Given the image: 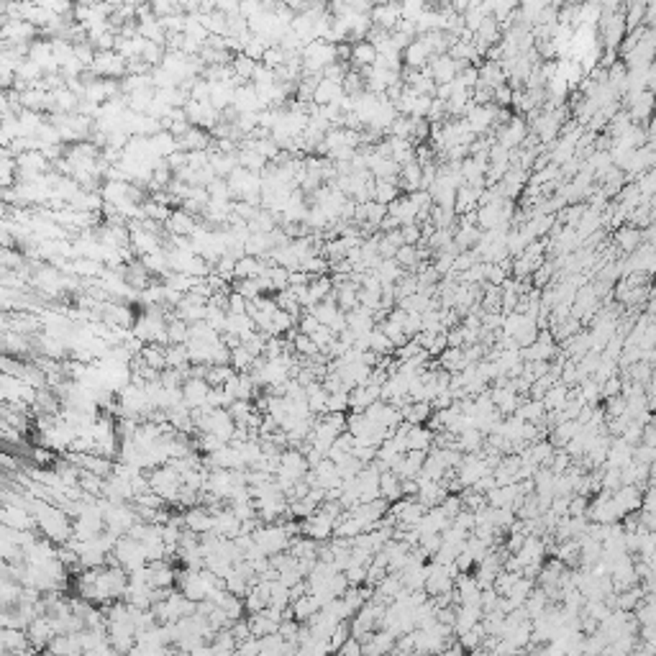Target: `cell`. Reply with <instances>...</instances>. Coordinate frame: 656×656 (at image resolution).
Wrapping results in <instances>:
<instances>
[{
    "mask_svg": "<svg viewBox=\"0 0 656 656\" xmlns=\"http://www.w3.org/2000/svg\"><path fill=\"white\" fill-rule=\"evenodd\" d=\"M454 472H456V482L462 485V490H467V487H474L485 474H492V464L482 454H467L462 456V462H459V467H456Z\"/></svg>",
    "mask_w": 656,
    "mask_h": 656,
    "instance_id": "6da1fadb",
    "label": "cell"
},
{
    "mask_svg": "<svg viewBox=\"0 0 656 656\" xmlns=\"http://www.w3.org/2000/svg\"><path fill=\"white\" fill-rule=\"evenodd\" d=\"M464 67H469V64H464V62H454V59L449 57V54H436V57L429 59L426 72L431 75L433 85H449L456 75H459V72H462Z\"/></svg>",
    "mask_w": 656,
    "mask_h": 656,
    "instance_id": "7a4b0ae2",
    "label": "cell"
},
{
    "mask_svg": "<svg viewBox=\"0 0 656 656\" xmlns=\"http://www.w3.org/2000/svg\"><path fill=\"white\" fill-rule=\"evenodd\" d=\"M526 136H528V123H526V118L510 116V121L497 131L495 144H500V146L508 149V152H515V149H521V144L526 141Z\"/></svg>",
    "mask_w": 656,
    "mask_h": 656,
    "instance_id": "3957f363",
    "label": "cell"
},
{
    "mask_svg": "<svg viewBox=\"0 0 656 656\" xmlns=\"http://www.w3.org/2000/svg\"><path fill=\"white\" fill-rule=\"evenodd\" d=\"M556 344L549 331H541L536 341L526 349H521V359L523 362H551V356H556Z\"/></svg>",
    "mask_w": 656,
    "mask_h": 656,
    "instance_id": "277c9868",
    "label": "cell"
},
{
    "mask_svg": "<svg viewBox=\"0 0 656 656\" xmlns=\"http://www.w3.org/2000/svg\"><path fill=\"white\" fill-rule=\"evenodd\" d=\"M546 554H549V546L544 536H528V539L523 541V546L515 551V556H518V562H521L523 567H541L544 559H546Z\"/></svg>",
    "mask_w": 656,
    "mask_h": 656,
    "instance_id": "5b68a950",
    "label": "cell"
},
{
    "mask_svg": "<svg viewBox=\"0 0 656 656\" xmlns=\"http://www.w3.org/2000/svg\"><path fill=\"white\" fill-rule=\"evenodd\" d=\"M395 641L397 636H392L390 631H374L370 633L367 639L362 641V656H387L395 651Z\"/></svg>",
    "mask_w": 656,
    "mask_h": 656,
    "instance_id": "8992f818",
    "label": "cell"
},
{
    "mask_svg": "<svg viewBox=\"0 0 656 656\" xmlns=\"http://www.w3.org/2000/svg\"><path fill=\"white\" fill-rule=\"evenodd\" d=\"M454 598L456 605H480L482 589L472 574H459L454 580Z\"/></svg>",
    "mask_w": 656,
    "mask_h": 656,
    "instance_id": "52a82bcc",
    "label": "cell"
},
{
    "mask_svg": "<svg viewBox=\"0 0 656 656\" xmlns=\"http://www.w3.org/2000/svg\"><path fill=\"white\" fill-rule=\"evenodd\" d=\"M387 216L400 221V228L411 226V223H418V205L413 202L411 195H397L395 200L387 205Z\"/></svg>",
    "mask_w": 656,
    "mask_h": 656,
    "instance_id": "ba28073f",
    "label": "cell"
},
{
    "mask_svg": "<svg viewBox=\"0 0 656 656\" xmlns=\"http://www.w3.org/2000/svg\"><path fill=\"white\" fill-rule=\"evenodd\" d=\"M379 400V387L377 385H359L349 390V411L352 413H364L372 403Z\"/></svg>",
    "mask_w": 656,
    "mask_h": 656,
    "instance_id": "9c48e42d",
    "label": "cell"
},
{
    "mask_svg": "<svg viewBox=\"0 0 656 656\" xmlns=\"http://www.w3.org/2000/svg\"><path fill=\"white\" fill-rule=\"evenodd\" d=\"M633 462V446L628 441H623L621 436L610 438V446H607V456L605 464L607 467H615V469H623Z\"/></svg>",
    "mask_w": 656,
    "mask_h": 656,
    "instance_id": "30bf717a",
    "label": "cell"
},
{
    "mask_svg": "<svg viewBox=\"0 0 656 656\" xmlns=\"http://www.w3.org/2000/svg\"><path fill=\"white\" fill-rule=\"evenodd\" d=\"M208 392H211V385L202 377H190L182 385V400H185L187 408H202Z\"/></svg>",
    "mask_w": 656,
    "mask_h": 656,
    "instance_id": "8fae6325",
    "label": "cell"
},
{
    "mask_svg": "<svg viewBox=\"0 0 656 656\" xmlns=\"http://www.w3.org/2000/svg\"><path fill=\"white\" fill-rule=\"evenodd\" d=\"M379 497H382L387 505L403 500V480L397 477L395 472H390V469L379 472Z\"/></svg>",
    "mask_w": 656,
    "mask_h": 656,
    "instance_id": "7c38bea8",
    "label": "cell"
},
{
    "mask_svg": "<svg viewBox=\"0 0 656 656\" xmlns=\"http://www.w3.org/2000/svg\"><path fill=\"white\" fill-rule=\"evenodd\" d=\"M431 444H433V431L405 423V449L408 451H429Z\"/></svg>",
    "mask_w": 656,
    "mask_h": 656,
    "instance_id": "4fadbf2b",
    "label": "cell"
},
{
    "mask_svg": "<svg viewBox=\"0 0 656 656\" xmlns=\"http://www.w3.org/2000/svg\"><path fill=\"white\" fill-rule=\"evenodd\" d=\"M397 182L408 190V195L418 193V190H423V167L418 164V162H405L403 167H400V175H397Z\"/></svg>",
    "mask_w": 656,
    "mask_h": 656,
    "instance_id": "5bb4252c",
    "label": "cell"
},
{
    "mask_svg": "<svg viewBox=\"0 0 656 656\" xmlns=\"http://www.w3.org/2000/svg\"><path fill=\"white\" fill-rule=\"evenodd\" d=\"M431 57H433V54L426 49V44H423L421 39H413L403 49V62L408 64V69H426Z\"/></svg>",
    "mask_w": 656,
    "mask_h": 656,
    "instance_id": "9a60e30c",
    "label": "cell"
},
{
    "mask_svg": "<svg viewBox=\"0 0 656 656\" xmlns=\"http://www.w3.org/2000/svg\"><path fill=\"white\" fill-rule=\"evenodd\" d=\"M341 98H344V87L338 83L323 80V77H320L316 90H313V103H316V105H331V103H338Z\"/></svg>",
    "mask_w": 656,
    "mask_h": 656,
    "instance_id": "2e32d148",
    "label": "cell"
},
{
    "mask_svg": "<svg viewBox=\"0 0 656 656\" xmlns=\"http://www.w3.org/2000/svg\"><path fill=\"white\" fill-rule=\"evenodd\" d=\"M477 85L487 87V90H495L500 85H508V80H505L503 69H500L497 62H485V64L477 67Z\"/></svg>",
    "mask_w": 656,
    "mask_h": 656,
    "instance_id": "e0dca14e",
    "label": "cell"
},
{
    "mask_svg": "<svg viewBox=\"0 0 656 656\" xmlns=\"http://www.w3.org/2000/svg\"><path fill=\"white\" fill-rule=\"evenodd\" d=\"M454 449L464 454H480L485 449V433H480L477 429L462 431L459 436H454Z\"/></svg>",
    "mask_w": 656,
    "mask_h": 656,
    "instance_id": "ac0fdd59",
    "label": "cell"
},
{
    "mask_svg": "<svg viewBox=\"0 0 656 656\" xmlns=\"http://www.w3.org/2000/svg\"><path fill=\"white\" fill-rule=\"evenodd\" d=\"M567 397H569V387L562 385V382H556V385H551L546 390V395L541 397V403H544V411L546 413H562L564 405H567Z\"/></svg>",
    "mask_w": 656,
    "mask_h": 656,
    "instance_id": "d6986e66",
    "label": "cell"
},
{
    "mask_svg": "<svg viewBox=\"0 0 656 656\" xmlns=\"http://www.w3.org/2000/svg\"><path fill=\"white\" fill-rule=\"evenodd\" d=\"M431 413H433L431 403H405L400 408L403 423H408V426H423L431 418Z\"/></svg>",
    "mask_w": 656,
    "mask_h": 656,
    "instance_id": "ffe728a7",
    "label": "cell"
},
{
    "mask_svg": "<svg viewBox=\"0 0 656 656\" xmlns=\"http://www.w3.org/2000/svg\"><path fill=\"white\" fill-rule=\"evenodd\" d=\"M615 244L621 246L625 254H633L641 246V228L628 226V223L621 228H615Z\"/></svg>",
    "mask_w": 656,
    "mask_h": 656,
    "instance_id": "44dd1931",
    "label": "cell"
},
{
    "mask_svg": "<svg viewBox=\"0 0 656 656\" xmlns=\"http://www.w3.org/2000/svg\"><path fill=\"white\" fill-rule=\"evenodd\" d=\"M354 62V67H359V69H364V67H372L374 64V59H377V49L372 46L367 39L364 42H356L352 46V57H349Z\"/></svg>",
    "mask_w": 656,
    "mask_h": 656,
    "instance_id": "7402d4cb",
    "label": "cell"
},
{
    "mask_svg": "<svg viewBox=\"0 0 656 656\" xmlns=\"http://www.w3.org/2000/svg\"><path fill=\"white\" fill-rule=\"evenodd\" d=\"M397 177L395 180H374V187H372V200L379 202V205H390V202L397 198Z\"/></svg>",
    "mask_w": 656,
    "mask_h": 656,
    "instance_id": "603a6c76",
    "label": "cell"
},
{
    "mask_svg": "<svg viewBox=\"0 0 656 656\" xmlns=\"http://www.w3.org/2000/svg\"><path fill=\"white\" fill-rule=\"evenodd\" d=\"M549 605H551V603H549V598L544 595V589L539 587V589H533L528 595V600L523 603V613L528 615V621H536V618H541V615L546 613Z\"/></svg>",
    "mask_w": 656,
    "mask_h": 656,
    "instance_id": "cb8c5ba5",
    "label": "cell"
},
{
    "mask_svg": "<svg viewBox=\"0 0 656 656\" xmlns=\"http://www.w3.org/2000/svg\"><path fill=\"white\" fill-rule=\"evenodd\" d=\"M438 359H441V367H444L449 374H459L462 370L469 367V362L464 359L462 349H444V352L438 354Z\"/></svg>",
    "mask_w": 656,
    "mask_h": 656,
    "instance_id": "d4e9b609",
    "label": "cell"
},
{
    "mask_svg": "<svg viewBox=\"0 0 656 656\" xmlns=\"http://www.w3.org/2000/svg\"><path fill=\"white\" fill-rule=\"evenodd\" d=\"M513 415H518L523 423H541L544 415H546V411H544V403H541V400H523Z\"/></svg>",
    "mask_w": 656,
    "mask_h": 656,
    "instance_id": "484cf974",
    "label": "cell"
},
{
    "mask_svg": "<svg viewBox=\"0 0 656 656\" xmlns=\"http://www.w3.org/2000/svg\"><path fill=\"white\" fill-rule=\"evenodd\" d=\"M367 352L377 354V356H385V354H392L395 352V346L390 344V338L379 331L377 326L370 331V336H367Z\"/></svg>",
    "mask_w": 656,
    "mask_h": 656,
    "instance_id": "4316f807",
    "label": "cell"
},
{
    "mask_svg": "<svg viewBox=\"0 0 656 656\" xmlns=\"http://www.w3.org/2000/svg\"><path fill=\"white\" fill-rule=\"evenodd\" d=\"M374 275H377V279L382 285H397V279L403 277V270L397 267L395 259H382L379 267L374 270Z\"/></svg>",
    "mask_w": 656,
    "mask_h": 656,
    "instance_id": "83f0119b",
    "label": "cell"
},
{
    "mask_svg": "<svg viewBox=\"0 0 656 656\" xmlns=\"http://www.w3.org/2000/svg\"><path fill=\"white\" fill-rule=\"evenodd\" d=\"M400 303V311H405V313H426V311H431L433 308V303H431V297H426L423 293H413V295H408V297H403V300H397Z\"/></svg>",
    "mask_w": 656,
    "mask_h": 656,
    "instance_id": "f1b7e54d",
    "label": "cell"
},
{
    "mask_svg": "<svg viewBox=\"0 0 656 656\" xmlns=\"http://www.w3.org/2000/svg\"><path fill=\"white\" fill-rule=\"evenodd\" d=\"M456 639H459V648H462V651H474V648H480L482 644H485V639H487V636H485L482 625L477 623L474 628H469V631L459 633Z\"/></svg>",
    "mask_w": 656,
    "mask_h": 656,
    "instance_id": "f546056e",
    "label": "cell"
},
{
    "mask_svg": "<svg viewBox=\"0 0 656 656\" xmlns=\"http://www.w3.org/2000/svg\"><path fill=\"white\" fill-rule=\"evenodd\" d=\"M169 228L175 231V234H193L195 231V223H193V218L187 216L185 211H177V213H172L169 216Z\"/></svg>",
    "mask_w": 656,
    "mask_h": 656,
    "instance_id": "4dcf8cb0",
    "label": "cell"
},
{
    "mask_svg": "<svg viewBox=\"0 0 656 656\" xmlns=\"http://www.w3.org/2000/svg\"><path fill=\"white\" fill-rule=\"evenodd\" d=\"M293 349L300 354V356H308V359L318 356V349H316V344H313L308 336H303V334H297V336L293 338Z\"/></svg>",
    "mask_w": 656,
    "mask_h": 656,
    "instance_id": "1f68e13d",
    "label": "cell"
},
{
    "mask_svg": "<svg viewBox=\"0 0 656 656\" xmlns=\"http://www.w3.org/2000/svg\"><path fill=\"white\" fill-rule=\"evenodd\" d=\"M349 636H352V633H349V623H338L336 628H334V633L328 636V648H331V654H336L338 646H341Z\"/></svg>",
    "mask_w": 656,
    "mask_h": 656,
    "instance_id": "d6a6232c",
    "label": "cell"
},
{
    "mask_svg": "<svg viewBox=\"0 0 656 656\" xmlns=\"http://www.w3.org/2000/svg\"><path fill=\"white\" fill-rule=\"evenodd\" d=\"M326 413H349V392H336V395H328Z\"/></svg>",
    "mask_w": 656,
    "mask_h": 656,
    "instance_id": "836d02e7",
    "label": "cell"
},
{
    "mask_svg": "<svg viewBox=\"0 0 656 656\" xmlns=\"http://www.w3.org/2000/svg\"><path fill=\"white\" fill-rule=\"evenodd\" d=\"M510 101H513V90H510L508 85H500V87L492 90V105H495V108H508Z\"/></svg>",
    "mask_w": 656,
    "mask_h": 656,
    "instance_id": "e575fe53",
    "label": "cell"
},
{
    "mask_svg": "<svg viewBox=\"0 0 656 656\" xmlns=\"http://www.w3.org/2000/svg\"><path fill=\"white\" fill-rule=\"evenodd\" d=\"M234 67H236V75H239V80H246V77H254V69H257V64H254L249 57H244V54H241V57H236Z\"/></svg>",
    "mask_w": 656,
    "mask_h": 656,
    "instance_id": "d590c367",
    "label": "cell"
},
{
    "mask_svg": "<svg viewBox=\"0 0 656 656\" xmlns=\"http://www.w3.org/2000/svg\"><path fill=\"white\" fill-rule=\"evenodd\" d=\"M633 462L644 464V467H651L654 464V446H633Z\"/></svg>",
    "mask_w": 656,
    "mask_h": 656,
    "instance_id": "8d00e7d4",
    "label": "cell"
},
{
    "mask_svg": "<svg viewBox=\"0 0 656 656\" xmlns=\"http://www.w3.org/2000/svg\"><path fill=\"white\" fill-rule=\"evenodd\" d=\"M336 656H362V641L354 639V636H349V639L338 646Z\"/></svg>",
    "mask_w": 656,
    "mask_h": 656,
    "instance_id": "74e56055",
    "label": "cell"
},
{
    "mask_svg": "<svg viewBox=\"0 0 656 656\" xmlns=\"http://www.w3.org/2000/svg\"><path fill=\"white\" fill-rule=\"evenodd\" d=\"M318 326H320V323H318L316 318H313L311 313H303V318H300V334H303V336H311V334H313V331H316Z\"/></svg>",
    "mask_w": 656,
    "mask_h": 656,
    "instance_id": "f35d334b",
    "label": "cell"
}]
</instances>
